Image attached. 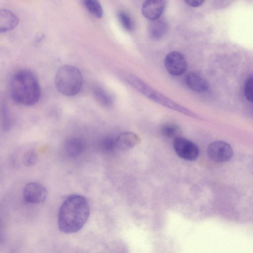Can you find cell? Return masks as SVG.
<instances>
[{"label": "cell", "mask_w": 253, "mask_h": 253, "mask_svg": "<svg viewBox=\"0 0 253 253\" xmlns=\"http://www.w3.org/2000/svg\"><path fill=\"white\" fill-rule=\"evenodd\" d=\"M90 208L86 199L79 195L68 196L61 204L58 214L59 230L65 233L80 230L89 216Z\"/></svg>", "instance_id": "cell-1"}, {"label": "cell", "mask_w": 253, "mask_h": 253, "mask_svg": "<svg viewBox=\"0 0 253 253\" xmlns=\"http://www.w3.org/2000/svg\"><path fill=\"white\" fill-rule=\"evenodd\" d=\"M9 92L15 102L25 106L34 105L41 96L38 80L28 69L19 70L13 75L10 80Z\"/></svg>", "instance_id": "cell-2"}, {"label": "cell", "mask_w": 253, "mask_h": 253, "mask_svg": "<svg viewBox=\"0 0 253 253\" xmlns=\"http://www.w3.org/2000/svg\"><path fill=\"white\" fill-rule=\"evenodd\" d=\"M56 88L62 94L72 96L78 94L83 84L81 71L71 65H64L58 69L55 77Z\"/></svg>", "instance_id": "cell-3"}, {"label": "cell", "mask_w": 253, "mask_h": 253, "mask_svg": "<svg viewBox=\"0 0 253 253\" xmlns=\"http://www.w3.org/2000/svg\"><path fill=\"white\" fill-rule=\"evenodd\" d=\"M209 157L216 163L229 161L233 157V150L231 145L222 140H216L211 143L207 149Z\"/></svg>", "instance_id": "cell-4"}, {"label": "cell", "mask_w": 253, "mask_h": 253, "mask_svg": "<svg viewBox=\"0 0 253 253\" xmlns=\"http://www.w3.org/2000/svg\"><path fill=\"white\" fill-rule=\"evenodd\" d=\"M173 149L180 158L188 161H194L198 157L199 149L196 144L192 141L178 137L174 139Z\"/></svg>", "instance_id": "cell-5"}, {"label": "cell", "mask_w": 253, "mask_h": 253, "mask_svg": "<svg viewBox=\"0 0 253 253\" xmlns=\"http://www.w3.org/2000/svg\"><path fill=\"white\" fill-rule=\"evenodd\" d=\"M164 65L168 72L173 76L182 75L187 67L185 58L183 54L177 51L169 53L165 58Z\"/></svg>", "instance_id": "cell-6"}, {"label": "cell", "mask_w": 253, "mask_h": 253, "mask_svg": "<svg viewBox=\"0 0 253 253\" xmlns=\"http://www.w3.org/2000/svg\"><path fill=\"white\" fill-rule=\"evenodd\" d=\"M47 190L41 184L32 182L27 183L23 189V195L24 200L30 204H40L47 197Z\"/></svg>", "instance_id": "cell-7"}, {"label": "cell", "mask_w": 253, "mask_h": 253, "mask_svg": "<svg viewBox=\"0 0 253 253\" xmlns=\"http://www.w3.org/2000/svg\"><path fill=\"white\" fill-rule=\"evenodd\" d=\"M167 5L166 0H147L142 5L143 15L148 19L153 20L160 17Z\"/></svg>", "instance_id": "cell-8"}, {"label": "cell", "mask_w": 253, "mask_h": 253, "mask_svg": "<svg viewBox=\"0 0 253 253\" xmlns=\"http://www.w3.org/2000/svg\"><path fill=\"white\" fill-rule=\"evenodd\" d=\"M116 148L121 150L131 149L140 141V138L136 133L132 132H124L120 133L115 138Z\"/></svg>", "instance_id": "cell-9"}, {"label": "cell", "mask_w": 253, "mask_h": 253, "mask_svg": "<svg viewBox=\"0 0 253 253\" xmlns=\"http://www.w3.org/2000/svg\"><path fill=\"white\" fill-rule=\"evenodd\" d=\"M185 83L190 89L197 92H205L209 88L207 81L200 75L193 72L187 75Z\"/></svg>", "instance_id": "cell-10"}, {"label": "cell", "mask_w": 253, "mask_h": 253, "mask_svg": "<svg viewBox=\"0 0 253 253\" xmlns=\"http://www.w3.org/2000/svg\"><path fill=\"white\" fill-rule=\"evenodd\" d=\"M85 147L84 141L80 137H72L67 139L64 144L67 154L72 157H77L83 153Z\"/></svg>", "instance_id": "cell-11"}, {"label": "cell", "mask_w": 253, "mask_h": 253, "mask_svg": "<svg viewBox=\"0 0 253 253\" xmlns=\"http://www.w3.org/2000/svg\"><path fill=\"white\" fill-rule=\"evenodd\" d=\"M18 19L11 11L6 9L0 11V31L6 32L14 29L18 24Z\"/></svg>", "instance_id": "cell-12"}, {"label": "cell", "mask_w": 253, "mask_h": 253, "mask_svg": "<svg viewBox=\"0 0 253 253\" xmlns=\"http://www.w3.org/2000/svg\"><path fill=\"white\" fill-rule=\"evenodd\" d=\"M168 27L167 22L163 18L151 20L148 26L149 35L153 39H160L166 34Z\"/></svg>", "instance_id": "cell-13"}, {"label": "cell", "mask_w": 253, "mask_h": 253, "mask_svg": "<svg viewBox=\"0 0 253 253\" xmlns=\"http://www.w3.org/2000/svg\"><path fill=\"white\" fill-rule=\"evenodd\" d=\"M96 101L104 107H110L113 103V99L110 94L99 85H95L92 90Z\"/></svg>", "instance_id": "cell-14"}, {"label": "cell", "mask_w": 253, "mask_h": 253, "mask_svg": "<svg viewBox=\"0 0 253 253\" xmlns=\"http://www.w3.org/2000/svg\"><path fill=\"white\" fill-rule=\"evenodd\" d=\"M84 7L94 17L100 18L103 14V11L100 2L96 0H84L83 1Z\"/></svg>", "instance_id": "cell-15"}, {"label": "cell", "mask_w": 253, "mask_h": 253, "mask_svg": "<svg viewBox=\"0 0 253 253\" xmlns=\"http://www.w3.org/2000/svg\"><path fill=\"white\" fill-rule=\"evenodd\" d=\"M162 132L168 138L174 139L180 137L181 129L177 125L173 123H167L163 126Z\"/></svg>", "instance_id": "cell-16"}, {"label": "cell", "mask_w": 253, "mask_h": 253, "mask_svg": "<svg viewBox=\"0 0 253 253\" xmlns=\"http://www.w3.org/2000/svg\"><path fill=\"white\" fill-rule=\"evenodd\" d=\"M118 19L122 26L127 31H131L134 27L132 18L124 11H120L118 13Z\"/></svg>", "instance_id": "cell-17"}, {"label": "cell", "mask_w": 253, "mask_h": 253, "mask_svg": "<svg viewBox=\"0 0 253 253\" xmlns=\"http://www.w3.org/2000/svg\"><path fill=\"white\" fill-rule=\"evenodd\" d=\"M38 155L34 150L27 151L23 157V163L27 167L35 165L38 161Z\"/></svg>", "instance_id": "cell-18"}, {"label": "cell", "mask_w": 253, "mask_h": 253, "mask_svg": "<svg viewBox=\"0 0 253 253\" xmlns=\"http://www.w3.org/2000/svg\"><path fill=\"white\" fill-rule=\"evenodd\" d=\"M244 92L246 99L253 102V76L246 80L244 84Z\"/></svg>", "instance_id": "cell-19"}, {"label": "cell", "mask_w": 253, "mask_h": 253, "mask_svg": "<svg viewBox=\"0 0 253 253\" xmlns=\"http://www.w3.org/2000/svg\"><path fill=\"white\" fill-rule=\"evenodd\" d=\"M102 149L106 152H111L116 148L115 139L111 137L104 138L101 142Z\"/></svg>", "instance_id": "cell-20"}, {"label": "cell", "mask_w": 253, "mask_h": 253, "mask_svg": "<svg viewBox=\"0 0 253 253\" xmlns=\"http://www.w3.org/2000/svg\"><path fill=\"white\" fill-rule=\"evenodd\" d=\"M185 2L191 7H197L201 5L204 1L202 0H186Z\"/></svg>", "instance_id": "cell-21"}]
</instances>
